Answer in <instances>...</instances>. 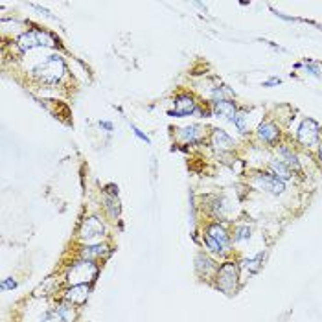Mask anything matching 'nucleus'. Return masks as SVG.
I'll return each instance as SVG.
<instances>
[{
  "label": "nucleus",
  "instance_id": "obj_27",
  "mask_svg": "<svg viewBox=\"0 0 322 322\" xmlns=\"http://www.w3.org/2000/svg\"><path fill=\"white\" fill-rule=\"evenodd\" d=\"M2 289H4V291H6V289H15V287H17V282L13 280V278H6V280L2 282Z\"/></svg>",
  "mask_w": 322,
  "mask_h": 322
},
{
  "label": "nucleus",
  "instance_id": "obj_22",
  "mask_svg": "<svg viewBox=\"0 0 322 322\" xmlns=\"http://www.w3.org/2000/svg\"><path fill=\"white\" fill-rule=\"evenodd\" d=\"M232 124L238 127V131H239L241 134H245V133H247V129H249V127H247V114H245L243 111H239L238 114H236V116L232 118Z\"/></svg>",
  "mask_w": 322,
  "mask_h": 322
},
{
  "label": "nucleus",
  "instance_id": "obj_3",
  "mask_svg": "<svg viewBox=\"0 0 322 322\" xmlns=\"http://www.w3.org/2000/svg\"><path fill=\"white\" fill-rule=\"evenodd\" d=\"M206 247L217 254H225L230 251V236L219 223H214L206 228Z\"/></svg>",
  "mask_w": 322,
  "mask_h": 322
},
{
  "label": "nucleus",
  "instance_id": "obj_19",
  "mask_svg": "<svg viewBox=\"0 0 322 322\" xmlns=\"http://www.w3.org/2000/svg\"><path fill=\"white\" fill-rule=\"evenodd\" d=\"M57 317H59V321L61 322H74V319H76V311H74V308H72V304L63 302V304L57 308Z\"/></svg>",
  "mask_w": 322,
  "mask_h": 322
},
{
  "label": "nucleus",
  "instance_id": "obj_8",
  "mask_svg": "<svg viewBox=\"0 0 322 322\" xmlns=\"http://www.w3.org/2000/svg\"><path fill=\"white\" fill-rule=\"evenodd\" d=\"M105 234V226L101 225L98 217H87L81 225V230H79V236L87 241H92V239H98Z\"/></svg>",
  "mask_w": 322,
  "mask_h": 322
},
{
  "label": "nucleus",
  "instance_id": "obj_14",
  "mask_svg": "<svg viewBox=\"0 0 322 322\" xmlns=\"http://www.w3.org/2000/svg\"><path fill=\"white\" fill-rule=\"evenodd\" d=\"M87 296H89V286L87 284H77L66 293V298H68L70 304H83L87 300Z\"/></svg>",
  "mask_w": 322,
  "mask_h": 322
},
{
  "label": "nucleus",
  "instance_id": "obj_15",
  "mask_svg": "<svg viewBox=\"0 0 322 322\" xmlns=\"http://www.w3.org/2000/svg\"><path fill=\"white\" fill-rule=\"evenodd\" d=\"M195 269L199 274H203V276H208L210 273H214L216 271L217 273V267L216 263L212 261L208 256H204V254H197L195 258Z\"/></svg>",
  "mask_w": 322,
  "mask_h": 322
},
{
  "label": "nucleus",
  "instance_id": "obj_16",
  "mask_svg": "<svg viewBox=\"0 0 322 322\" xmlns=\"http://www.w3.org/2000/svg\"><path fill=\"white\" fill-rule=\"evenodd\" d=\"M17 44H19V48L24 50V52H26V50L35 48V46H41L37 32H28V33H22V35L17 39Z\"/></svg>",
  "mask_w": 322,
  "mask_h": 322
},
{
  "label": "nucleus",
  "instance_id": "obj_9",
  "mask_svg": "<svg viewBox=\"0 0 322 322\" xmlns=\"http://www.w3.org/2000/svg\"><path fill=\"white\" fill-rule=\"evenodd\" d=\"M197 111V105L193 98L188 94H179L175 98V111H171V116H190Z\"/></svg>",
  "mask_w": 322,
  "mask_h": 322
},
{
  "label": "nucleus",
  "instance_id": "obj_26",
  "mask_svg": "<svg viewBox=\"0 0 322 322\" xmlns=\"http://www.w3.org/2000/svg\"><path fill=\"white\" fill-rule=\"evenodd\" d=\"M131 129H133V133L136 134V136H138V138H140V140H144V142H146V144H149V142H151V140H149V136H147V134H144V133H142V131H140V129H138V127L131 126Z\"/></svg>",
  "mask_w": 322,
  "mask_h": 322
},
{
  "label": "nucleus",
  "instance_id": "obj_2",
  "mask_svg": "<svg viewBox=\"0 0 322 322\" xmlns=\"http://www.w3.org/2000/svg\"><path fill=\"white\" fill-rule=\"evenodd\" d=\"M238 278H239V267L234 261H228V263H223V265L217 269L216 286L223 293L232 294L236 291V287H238Z\"/></svg>",
  "mask_w": 322,
  "mask_h": 322
},
{
  "label": "nucleus",
  "instance_id": "obj_4",
  "mask_svg": "<svg viewBox=\"0 0 322 322\" xmlns=\"http://www.w3.org/2000/svg\"><path fill=\"white\" fill-rule=\"evenodd\" d=\"M252 186L254 188L261 190V192H267L271 195H282L286 192V182H282L280 179H276L273 173L269 171H258L252 175Z\"/></svg>",
  "mask_w": 322,
  "mask_h": 322
},
{
  "label": "nucleus",
  "instance_id": "obj_1",
  "mask_svg": "<svg viewBox=\"0 0 322 322\" xmlns=\"http://www.w3.org/2000/svg\"><path fill=\"white\" fill-rule=\"evenodd\" d=\"M66 72V64H64L63 57L61 56H48L37 66L33 74L35 77H39L44 83H57L63 74Z\"/></svg>",
  "mask_w": 322,
  "mask_h": 322
},
{
  "label": "nucleus",
  "instance_id": "obj_17",
  "mask_svg": "<svg viewBox=\"0 0 322 322\" xmlns=\"http://www.w3.org/2000/svg\"><path fill=\"white\" fill-rule=\"evenodd\" d=\"M263 258H265V252H258L254 258L245 259V261H243V267L249 271V274H256L259 269H261V265H263Z\"/></svg>",
  "mask_w": 322,
  "mask_h": 322
},
{
  "label": "nucleus",
  "instance_id": "obj_10",
  "mask_svg": "<svg viewBox=\"0 0 322 322\" xmlns=\"http://www.w3.org/2000/svg\"><path fill=\"white\" fill-rule=\"evenodd\" d=\"M278 155H280V161L284 162L291 171H294V173H302V164H300V161H298V155L294 153L291 147L278 146Z\"/></svg>",
  "mask_w": 322,
  "mask_h": 322
},
{
  "label": "nucleus",
  "instance_id": "obj_20",
  "mask_svg": "<svg viewBox=\"0 0 322 322\" xmlns=\"http://www.w3.org/2000/svg\"><path fill=\"white\" fill-rule=\"evenodd\" d=\"M107 254V247L105 245H96V247H87L83 251V258L85 259H94V258H99V256H103Z\"/></svg>",
  "mask_w": 322,
  "mask_h": 322
},
{
  "label": "nucleus",
  "instance_id": "obj_25",
  "mask_svg": "<svg viewBox=\"0 0 322 322\" xmlns=\"http://www.w3.org/2000/svg\"><path fill=\"white\" fill-rule=\"evenodd\" d=\"M37 35H39L41 46H56V39L52 35H48L46 32H37Z\"/></svg>",
  "mask_w": 322,
  "mask_h": 322
},
{
  "label": "nucleus",
  "instance_id": "obj_11",
  "mask_svg": "<svg viewBox=\"0 0 322 322\" xmlns=\"http://www.w3.org/2000/svg\"><path fill=\"white\" fill-rule=\"evenodd\" d=\"M210 142H212V146L216 147V149H219V151H230V149H234V146H236L234 138L228 136L223 129H214Z\"/></svg>",
  "mask_w": 322,
  "mask_h": 322
},
{
  "label": "nucleus",
  "instance_id": "obj_21",
  "mask_svg": "<svg viewBox=\"0 0 322 322\" xmlns=\"http://www.w3.org/2000/svg\"><path fill=\"white\" fill-rule=\"evenodd\" d=\"M105 208L109 212L111 217H116L120 214V206H118V199L116 195H105Z\"/></svg>",
  "mask_w": 322,
  "mask_h": 322
},
{
  "label": "nucleus",
  "instance_id": "obj_31",
  "mask_svg": "<svg viewBox=\"0 0 322 322\" xmlns=\"http://www.w3.org/2000/svg\"><path fill=\"white\" fill-rule=\"evenodd\" d=\"M321 30H322V28H321Z\"/></svg>",
  "mask_w": 322,
  "mask_h": 322
},
{
  "label": "nucleus",
  "instance_id": "obj_23",
  "mask_svg": "<svg viewBox=\"0 0 322 322\" xmlns=\"http://www.w3.org/2000/svg\"><path fill=\"white\" fill-rule=\"evenodd\" d=\"M300 64L304 66L306 74H309V76H313V77L321 76V66H319V63H315V61H311V59H306V61H304V63H300Z\"/></svg>",
  "mask_w": 322,
  "mask_h": 322
},
{
  "label": "nucleus",
  "instance_id": "obj_7",
  "mask_svg": "<svg viewBox=\"0 0 322 322\" xmlns=\"http://www.w3.org/2000/svg\"><path fill=\"white\" fill-rule=\"evenodd\" d=\"M256 134H258L259 140L263 142V144H267V146H276L278 140H280V129L271 120L261 122L258 126V129H256Z\"/></svg>",
  "mask_w": 322,
  "mask_h": 322
},
{
  "label": "nucleus",
  "instance_id": "obj_24",
  "mask_svg": "<svg viewBox=\"0 0 322 322\" xmlns=\"http://www.w3.org/2000/svg\"><path fill=\"white\" fill-rule=\"evenodd\" d=\"M251 238V228L243 225V226H238L236 232H234V241H245V239Z\"/></svg>",
  "mask_w": 322,
  "mask_h": 322
},
{
  "label": "nucleus",
  "instance_id": "obj_29",
  "mask_svg": "<svg viewBox=\"0 0 322 322\" xmlns=\"http://www.w3.org/2000/svg\"><path fill=\"white\" fill-rule=\"evenodd\" d=\"M99 126L105 127L107 131H112V124H111V122H99Z\"/></svg>",
  "mask_w": 322,
  "mask_h": 322
},
{
  "label": "nucleus",
  "instance_id": "obj_28",
  "mask_svg": "<svg viewBox=\"0 0 322 322\" xmlns=\"http://www.w3.org/2000/svg\"><path fill=\"white\" fill-rule=\"evenodd\" d=\"M280 83H282L280 77H271V79L263 81V87H274V85H280Z\"/></svg>",
  "mask_w": 322,
  "mask_h": 322
},
{
  "label": "nucleus",
  "instance_id": "obj_30",
  "mask_svg": "<svg viewBox=\"0 0 322 322\" xmlns=\"http://www.w3.org/2000/svg\"><path fill=\"white\" fill-rule=\"evenodd\" d=\"M317 151H319V159H321V162H322V142L319 144V149H317Z\"/></svg>",
  "mask_w": 322,
  "mask_h": 322
},
{
  "label": "nucleus",
  "instance_id": "obj_5",
  "mask_svg": "<svg viewBox=\"0 0 322 322\" xmlns=\"http://www.w3.org/2000/svg\"><path fill=\"white\" fill-rule=\"evenodd\" d=\"M296 138L304 147H315L321 144V126L313 118L302 120L300 127L296 131Z\"/></svg>",
  "mask_w": 322,
  "mask_h": 322
},
{
  "label": "nucleus",
  "instance_id": "obj_18",
  "mask_svg": "<svg viewBox=\"0 0 322 322\" xmlns=\"http://www.w3.org/2000/svg\"><path fill=\"white\" fill-rule=\"evenodd\" d=\"M201 133H203L201 126H190V127L181 129L179 136H181L182 140H186V142H197V140H199V136H201Z\"/></svg>",
  "mask_w": 322,
  "mask_h": 322
},
{
  "label": "nucleus",
  "instance_id": "obj_12",
  "mask_svg": "<svg viewBox=\"0 0 322 322\" xmlns=\"http://www.w3.org/2000/svg\"><path fill=\"white\" fill-rule=\"evenodd\" d=\"M269 169H271V173H273L276 179H280L282 182H287L293 179V171L287 168L280 159H273V161L269 162Z\"/></svg>",
  "mask_w": 322,
  "mask_h": 322
},
{
  "label": "nucleus",
  "instance_id": "obj_13",
  "mask_svg": "<svg viewBox=\"0 0 322 322\" xmlns=\"http://www.w3.org/2000/svg\"><path fill=\"white\" fill-rule=\"evenodd\" d=\"M214 112L219 116H226L232 122V118L238 114V109H236V103H232L228 99H221V101H214Z\"/></svg>",
  "mask_w": 322,
  "mask_h": 322
},
{
  "label": "nucleus",
  "instance_id": "obj_6",
  "mask_svg": "<svg viewBox=\"0 0 322 322\" xmlns=\"http://www.w3.org/2000/svg\"><path fill=\"white\" fill-rule=\"evenodd\" d=\"M96 274H98V267L94 265V261L92 259H81V261H77V263L72 265L70 273H68V280L74 286L87 284L89 280H94Z\"/></svg>",
  "mask_w": 322,
  "mask_h": 322
}]
</instances>
